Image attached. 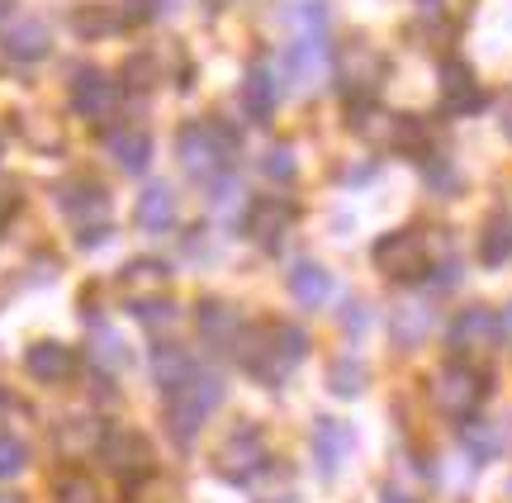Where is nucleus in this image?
I'll return each instance as SVG.
<instances>
[{"label": "nucleus", "instance_id": "nucleus-12", "mask_svg": "<svg viewBox=\"0 0 512 503\" xmlns=\"http://www.w3.org/2000/svg\"><path fill=\"white\" fill-rule=\"evenodd\" d=\"M100 456H105V466H110L114 475H124V480H143V475H152V466H157L152 442H147L138 428H110L105 442H100Z\"/></svg>", "mask_w": 512, "mask_h": 503}, {"label": "nucleus", "instance_id": "nucleus-41", "mask_svg": "<svg viewBox=\"0 0 512 503\" xmlns=\"http://www.w3.org/2000/svg\"><path fill=\"white\" fill-rule=\"evenodd\" d=\"M0 503H24V499H15V494H0Z\"/></svg>", "mask_w": 512, "mask_h": 503}, {"label": "nucleus", "instance_id": "nucleus-35", "mask_svg": "<svg viewBox=\"0 0 512 503\" xmlns=\"http://www.w3.org/2000/svg\"><path fill=\"white\" fill-rule=\"evenodd\" d=\"M133 314L143 318V323H171V318H176V304H171V299H147Z\"/></svg>", "mask_w": 512, "mask_h": 503}, {"label": "nucleus", "instance_id": "nucleus-9", "mask_svg": "<svg viewBox=\"0 0 512 503\" xmlns=\"http://www.w3.org/2000/svg\"><path fill=\"white\" fill-rule=\"evenodd\" d=\"M266 466H271V456H266V437L256 428H238L214 451V475L228 480V485H252Z\"/></svg>", "mask_w": 512, "mask_h": 503}, {"label": "nucleus", "instance_id": "nucleus-34", "mask_svg": "<svg viewBox=\"0 0 512 503\" xmlns=\"http://www.w3.org/2000/svg\"><path fill=\"white\" fill-rule=\"evenodd\" d=\"M418 162H422V171H427V181H432V186H437V190H446V195H451V190L460 186L456 167H451L446 157H432V152H427V157H418Z\"/></svg>", "mask_w": 512, "mask_h": 503}, {"label": "nucleus", "instance_id": "nucleus-37", "mask_svg": "<svg viewBox=\"0 0 512 503\" xmlns=\"http://www.w3.org/2000/svg\"><path fill=\"white\" fill-rule=\"evenodd\" d=\"M498 342H512V304L498 314Z\"/></svg>", "mask_w": 512, "mask_h": 503}, {"label": "nucleus", "instance_id": "nucleus-4", "mask_svg": "<svg viewBox=\"0 0 512 503\" xmlns=\"http://www.w3.org/2000/svg\"><path fill=\"white\" fill-rule=\"evenodd\" d=\"M219 399H223L219 371H200V366H195V375L185 380L181 390L166 394V423H171V437H176V442H195L200 428L209 423V413L219 409Z\"/></svg>", "mask_w": 512, "mask_h": 503}, {"label": "nucleus", "instance_id": "nucleus-13", "mask_svg": "<svg viewBox=\"0 0 512 503\" xmlns=\"http://www.w3.org/2000/svg\"><path fill=\"white\" fill-rule=\"evenodd\" d=\"M437 91H441V114H451V119H465V114L484 110V86H479V76L470 72V62H460V57H446V62H441Z\"/></svg>", "mask_w": 512, "mask_h": 503}, {"label": "nucleus", "instance_id": "nucleus-17", "mask_svg": "<svg viewBox=\"0 0 512 503\" xmlns=\"http://www.w3.org/2000/svg\"><path fill=\"white\" fill-rule=\"evenodd\" d=\"M195 323H200V337L214 347V352H238L242 333H247L242 314L228 304V299H204L200 314H195Z\"/></svg>", "mask_w": 512, "mask_h": 503}, {"label": "nucleus", "instance_id": "nucleus-18", "mask_svg": "<svg viewBox=\"0 0 512 503\" xmlns=\"http://www.w3.org/2000/svg\"><path fill=\"white\" fill-rule=\"evenodd\" d=\"M24 371L34 375V380H43V385H62L76 371V352L67 342H34L24 352Z\"/></svg>", "mask_w": 512, "mask_h": 503}, {"label": "nucleus", "instance_id": "nucleus-7", "mask_svg": "<svg viewBox=\"0 0 512 503\" xmlns=\"http://www.w3.org/2000/svg\"><path fill=\"white\" fill-rule=\"evenodd\" d=\"M332 76H337V86L351 95V100H361V95H375L384 86V76H389V57L366 43V38H351L337 48L332 57Z\"/></svg>", "mask_w": 512, "mask_h": 503}, {"label": "nucleus", "instance_id": "nucleus-36", "mask_svg": "<svg viewBox=\"0 0 512 503\" xmlns=\"http://www.w3.org/2000/svg\"><path fill=\"white\" fill-rule=\"evenodd\" d=\"M266 171H271L275 181H290V176H294V152L290 148H271V157H266Z\"/></svg>", "mask_w": 512, "mask_h": 503}, {"label": "nucleus", "instance_id": "nucleus-11", "mask_svg": "<svg viewBox=\"0 0 512 503\" xmlns=\"http://www.w3.org/2000/svg\"><path fill=\"white\" fill-rule=\"evenodd\" d=\"M446 347L456 352V361L479 356V352H494L498 347V314L494 309H484V304L460 309V314L451 318V328H446Z\"/></svg>", "mask_w": 512, "mask_h": 503}, {"label": "nucleus", "instance_id": "nucleus-27", "mask_svg": "<svg viewBox=\"0 0 512 503\" xmlns=\"http://www.w3.org/2000/svg\"><path fill=\"white\" fill-rule=\"evenodd\" d=\"M105 442V428H100V418H67L62 428H57V447L67 451V456H86V451H100Z\"/></svg>", "mask_w": 512, "mask_h": 503}, {"label": "nucleus", "instance_id": "nucleus-21", "mask_svg": "<svg viewBox=\"0 0 512 503\" xmlns=\"http://www.w3.org/2000/svg\"><path fill=\"white\" fill-rule=\"evenodd\" d=\"M242 105H247V114H252L256 124H271V114H275V72H271V62H266V57L247 67V81H242Z\"/></svg>", "mask_w": 512, "mask_h": 503}, {"label": "nucleus", "instance_id": "nucleus-15", "mask_svg": "<svg viewBox=\"0 0 512 503\" xmlns=\"http://www.w3.org/2000/svg\"><path fill=\"white\" fill-rule=\"evenodd\" d=\"M309 442H313V466H318V475H323V480H337V470L347 466L356 437H351V428L342 418H318Z\"/></svg>", "mask_w": 512, "mask_h": 503}, {"label": "nucleus", "instance_id": "nucleus-33", "mask_svg": "<svg viewBox=\"0 0 512 503\" xmlns=\"http://www.w3.org/2000/svg\"><path fill=\"white\" fill-rule=\"evenodd\" d=\"M91 352H95V361H100V366H124L128 361V352H124V342H119V337L110 333V328H95V342H91Z\"/></svg>", "mask_w": 512, "mask_h": 503}, {"label": "nucleus", "instance_id": "nucleus-24", "mask_svg": "<svg viewBox=\"0 0 512 503\" xmlns=\"http://www.w3.org/2000/svg\"><path fill=\"white\" fill-rule=\"evenodd\" d=\"M290 290L299 304H309V309H323L337 290V280L328 276V266H318V261H299L290 271Z\"/></svg>", "mask_w": 512, "mask_h": 503}, {"label": "nucleus", "instance_id": "nucleus-10", "mask_svg": "<svg viewBox=\"0 0 512 503\" xmlns=\"http://www.w3.org/2000/svg\"><path fill=\"white\" fill-rule=\"evenodd\" d=\"M119 105H124V86H119L110 72L86 67V72L72 76V110L81 114L86 124H110L114 114H119Z\"/></svg>", "mask_w": 512, "mask_h": 503}, {"label": "nucleus", "instance_id": "nucleus-3", "mask_svg": "<svg viewBox=\"0 0 512 503\" xmlns=\"http://www.w3.org/2000/svg\"><path fill=\"white\" fill-rule=\"evenodd\" d=\"M233 152H238V138H233V129H223V124H185L176 133V157H181L185 176H195V181L228 176Z\"/></svg>", "mask_w": 512, "mask_h": 503}, {"label": "nucleus", "instance_id": "nucleus-5", "mask_svg": "<svg viewBox=\"0 0 512 503\" xmlns=\"http://www.w3.org/2000/svg\"><path fill=\"white\" fill-rule=\"evenodd\" d=\"M484 399H489V375L470 366V361H451V366H441L432 375V404L456 423H470Z\"/></svg>", "mask_w": 512, "mask_h": 503}, {"label": "nucleus", "instance_id": "nucleus-31", "mask_svg": "<svg viewBox=\"0 0 512 503\" xmlns=\"http://www.w3.org/2000/svg\"><path fill=\"white\" fill-rule=\"evenodd\" d=\"M57 503H105V499H100V485H95L91 475L67 470V475L57 480Z\"/></svg>", "mask_w": 512, "mask_h": 503}, {"label": "nucleus", "instance_id": "nucleus-20", "mask_svg": "<svg viewBox=\"0 0 512 503\" xmlns=\"http://www.w3.org/2000/svg\"><path fill=\"white\" fill-rule=\"evenodd\" d=\"M105 152L124 171H147L152 162V138H147L138 124H124V129H105Z\"/></svg>", "mask_w": 512, "mask_h": 503}, {"label": "nucleus", "instance_id": "nucleus-29", "mask_svg": "<svg viewBox=\"0 0 512 503\" xmlns=\"http://www.w3.org/2000/svg\"><path fill=\"white\" fill-rule=\"evenodd\" d=\"M328 390L342 394V399L366 394V366H361L356 356H337V361H328Z\"/></svg>", "mask_w": 512, "mask_h": 503}, {"label": "nucleus", "instance_id": "nucleus-25", "mask_svg": "<svg viewBox=\"0 0 512 503\" xmlns=\"http://www.w3.org/2000/svg\"><path fill=\"white\" fill-rule=\"evenodd\" d=\"M152 375H157V385L171 394L195 375V361H190V352L176 347V342H157V352H152Z\"/></svg>", "mask_w": 512, "mask_h": 503}, {"label": "nucleus", "instance_id": "nucleus-1", "mask_svg": "<svg viewBox=\"0 0 512 503\" xmlns=\"http://www.w3.org/2000/svg\"><path fill=\"white\" fill-rule=\"evenodd\" d=\"M304 356H309V333L285 323V318H261L238 342L242 371L252 375V380H261V385H285V375H290Z\"/></svg>", "mask_w": 512, "mask_h": 503}, {"label": "nucleus", "instance_id": "nucleus-6", "mask_svg": "<svg viewBox=\"0 0 512 503\" xmlns=\"http://www.w3.org/2000/svg\"><path fill=\"white\" fill-rule=\"evenodd\" d=\"M57 205L67 209V219L76 224V243L81 247H95L110 238V195L100 181H67L57 190Z\"/></svg>", "mask_w": 512, "mask_h": 503}, {"label": "nucleus", "instance_id": "nucleus-16", "mask_svg": "<svg viewBox=\"0 0 512 503\" xmlns=\"http://www.w3.org/2000/svg\"><path fill=\"white\" fill-rule=\"evenodd\" d=\"M119 290H124L128 309H138L147 299H166V290H171V266H162L157 257L128 261L124 271H119Z\"/></svg>", "mask_w": 512, "mask_h": 503}, {"label": "nucleus", "instance_id": "nucleus-8", "mask_svg": "<svg viewBox=\"0 0 512 503\" xmlns=\"http://www.w3.org/2000/svg\"><path fill=\"white\" fill-rule=\"evenodd\" d=\"M332 72V48H328V29H299L285 48V76H290V91L309 95L318 91Z\"/></svg>", "mask_w": 512, "mask_h": 503}, {"label": "nucleus", "instance_id": "nucleus-38", "mask_svg": "<svg viewBox=\"0 0 512 503\" xmlns=\"http://www.w3.org/2000/svg\"><path fill=\"white\" fill-rule=\"evenodd\" d=\"M380 503H413V499H408V494H399V489H384Z\"/></svg>", "mask_w": 512, "mask_h": 503}, {"label": "nucleus", "instance_id": "nucleus-39", "mask_svg": "<svg viewBox=\"0 0 512 503\" xmlns=\"http://www.w3.org/2000/svg\"><path fill=\"white\" fill-rule=\"evenodd\" d=\"M10 409H15V399H10V394L0 390V418H5V413H10Z\"/></svg>", "mask_w": 512, "mask_h": 503}, {"label": "nucleus", "instance_id": "nucleus-26", "mask_svg": "<svg viewBox=\"0 0 512 503\" xmlns=\"http://www.w3.org/2000/svg\"><path fill=\"white\" fill-rule=\"evenodd\" d=\"M479 261L484 266H508L512 261V214H494L479 228Z\"/></svg>", "mask_w": 512, "mask_h": 503}, {"label": "nucleus", "instance_id": "nucleus-19", "mask_svg": "<svg viewBox=\"0 0 512 503\" xmlns=\"http://www.w3.org/2000/svg\"><path fill=\"white\" fill-rule=\"evenodd\" d=\"M133 219H138V228H147V233H166V228L176 224V190L162 186V181L143 186L138 190V205H133Z\"/></svg>", "mask_w": 512, "mask_h": 503}, {"label": "nucleus", "instance_id": "nucleus-30", "mask_svg": "<svg viewBox=\"0 0 512 503\" xmlns=\"http://www.w3.org/2000/svg\"><path fill=\"white\" fill-rule=\"evenodd\" d=\"M460 442H465V451H470V461H494L498 456V432L489 428V423H460Z\"/></svg>", "mask_w": 512, "mask_h": 503}, {"label": "nucleus", "instance_id": "nucleus-42", "mask_svg": "<svg viewBox=\"0 0 512 503\" xmlns=\"http://www.w3.org/2000/svg\"><path fill=\"white\" fill-rule=\"evenodd\" d=\"M214 5H233V0H214Z\"/></svg>", "mask_w": 512, "mask_h": 503}, {"label": "nucleus", "instance_id": "nucleus-14", "mask_svg": "<svg viewBox=\"0 0 512 503\" xmlns=\"http://www.w3.org/2000/svg\"><path fill=\"white\" fill-rule=\"evenodd\" d=\"M290 224H294V205H290V200H275V195L252 200L247 219H242L247 238H252L256 247H266V252H275V247H280V238L290 233Z\"/></svg>", "mask_w": 512, "mask_h": 503}, {"label": "nucleus", "instance_id": "nucleus-32", "mask_svg": "<svg viewBox=\"0 0 512 503\" xmlns=\"http://www.w3.org/2000/svg\"><path fill=\"white\" fill-rule=\"evenodd\" d=\"M24 466H29V451H24V442H19V437H10V432H0V480H15Z\"/></svg>", "mask_w": 512, "mask_h": 503}, {"label": "nucleus", "instance_id": "nucleus-22", "mask_svg": "<svg viewBox=\"0 0 512 503\" xmlns=\"http://www.w3.org/2000/svg\"><path fill=\"white\" fill-rule=\"evenodd\" d=\"M48 48H53V34L43 19H15L5 29V53L15 62H38V57H48Z\"/></svg>", "mask_w": 512, "mask_h": 503}, {"label": "nucleus", "instance_id": "nucleus-40", "mask_svg": "<svg viewBox=\"0 0 512 503\" xmlns=\"http://www.w3.org/2000/svg\"><path fill=\"white\" fill-rule=\"evenodd\" d=\"M418 10H427V15H437V10H441V0H418Z\"/></svg>", "mask_w": 512, "mask_h": 503}, {"label": "nucleus", "instance_id": "nucleus-23", "mask_svg": "<svg viewBox=\"0 0 512 503\" xmlns=\"http://www.w3.org/2000/svg\"><path fill=\"white\" fill-rule=\"evenodd\" d=\"M389 333L399 347H422V337L432 333V304L427 299H403L394 318H389Z\"/></svg>", "mask_w": 512, "mask_h": 503}, {"label": "nucleus", "instance_id": "nucleus-2", "mask_svg": "<svg viewBox=\"0 0 512 503\" xmlns=\"http://www.w3.org/2000/svg\"><path fill=\"white\" fill-rule=\"evenodd\" d=\"M441 252H446V238L432 228H394L375 243L370 257L389 280H427Z\"/></svg>", "mask_w": 512, "mask_h": 503}, {"label": "nucleus", "instance_id": "nucleus-28", "mask_svg": "<svg viewBox=\"0 0 512 503\" xmlns=\"http://www.w3.org/2000/svg\"><path fill=\"white\" fill-rule=\"evenodd\" d=\"M119 29H128V15L119 10V0L91 5V10H76V34L81 38H110V34H119Z\"/></svg>", "mask_w": 512, "mask_h": 503}]
</instances>
